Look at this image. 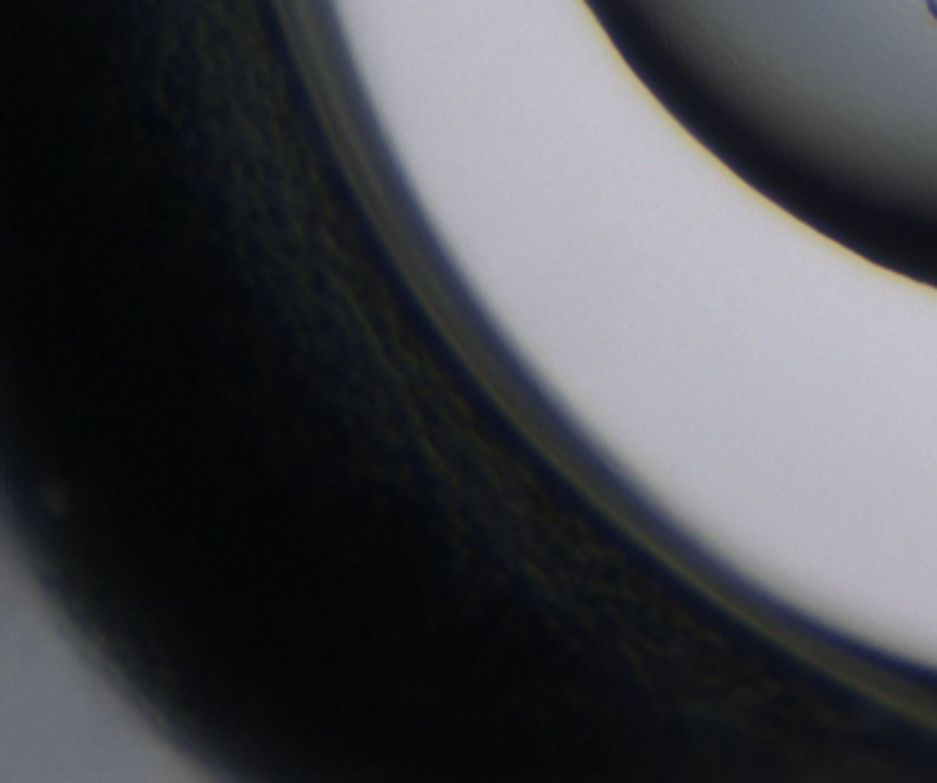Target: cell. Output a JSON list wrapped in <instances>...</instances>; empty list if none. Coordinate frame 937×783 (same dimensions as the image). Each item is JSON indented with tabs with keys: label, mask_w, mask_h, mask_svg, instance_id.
<instances>
[{
	"label": "cell",
	"mask_w": 937,
	"mask_h": 783,
	"mask_svg": "<svg viewBox=\"0 0 937 783\" xmlns=\"http://www.w3.org/2000/svg\"><path fill=\"white\" fill-rule=\"evenodd\" d=\"M927 3V11L932 14V20L937 22V0H924Z\"/></svg>",
	"instance_id": "cell-1"
}]
</instances>
